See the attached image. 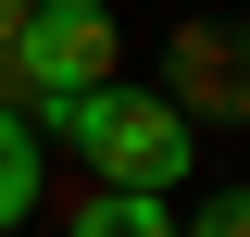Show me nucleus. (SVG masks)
I'll list each match as a JSON object with an SVG mask.
<instances>
[{"label":"nucleus","instance_id":"obj_1","mask_svg":"<svg viewBox=\"0 0 250 237\" xmlns=\"http://www.w3.org/2000/svg\"><path fill=\"white\" fill-rule=\"evenodd\" d=\"M50 138H75V162H88L100 187H138V200H175V175L200 162V125H188L163 88H138V75H100Z\"/></svg>","mask_w":250,"mask_h":237},{"label":"nucleus","instance_id":"obj_2","mask_svg":"<svg viewBox=\"0 0 250 237\" xmlns=\"http://www.w3.org/2000/svg\"><path fill=\"white\" fill-rule=\"evenodd\" d=\"M113 62H125L113 0H38L25 25L0 38V100H13L25 125H62L75 100L100 88V75H113Z\"/></svg>","mask_w":250,"mask_h":237},{"label":"nucleus","instance_id":"obj_3","mask_svg":"<svg viewBox=\"0 0 250 237\" xmlns=\"http://www.w3.org/2000/svg\"><path fill=\"white\" fill-rule=\"evenodd\" d=\"M163 75H175V113L200 125V113H250V62H238V25H200V13H175V62H163Z\"/></svg>","mask_w":250,"mask_h":237},{"label":"nucleus","instance_id":"obj_4","mask_svg":"<svg viewBox=\"0 0 250 237\" xmlns=\"http://www.w3.org/2000/svg\"><path fill=\"white\" fill-rule=\"evenodd\" d=\"M62 237H188L175 200H138V187H88V200L62 212Z\"/></svg>","mask_w":250,"mask_h":237},{"label":"nucleus","instance_id":"obj_5","mask_svg":"<svg viewBox=\"0 0 250 237\" xmlns=\"http://www.w3.org/2000/svg\"><path fill=\"white\" fill-rule=\"evenodd\" d=\"M25 212H38V125L0 100V237L25 225Z\"/></svg>","mask_w":250,"mask_h":237},{"label":"nucleus","instance_id":"obj_6","mask_svg":"<svg viewBox=\"0 0 250 237\" xmlns=\"http://www.w3.org/2000/svg\"><path fill=\"white\" fill-rule=\"evenodd\" d=\"M188 237H250V187H200V212H188Z\"/></svg>","mask_w":250,"mask_h":237},{"label":"nucleus","instance_id":"obj_7","mask_svg":"<svg viewBox=\"0 0 250 237\" xmlns=\"http://www.w3.org/2000/svg\"><path fill=\"white\" fill-rule=\"evenodd\" d=\"M25 13H38V0H0V38H13V25H25Z\"/></svg>","mask_w":250,"mask_h":237},{"label":"nucleus","instance_id":"obj_8","mask_svg":"<svg viewBox=\"0 0 250 237\" xmlns=\"http://www.w3.org/2000/svg\"><path fill=\"white\" fill-rule=\"evenodd\" d=\"M175 13H200V0H175Z\"/></svg>","mask_w":250,"mask_h":237}]
</instances>
